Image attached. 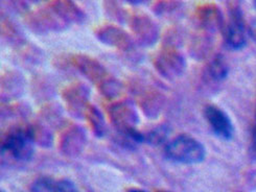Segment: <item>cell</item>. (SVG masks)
<instances>
[{
    "label": "cell",
    "mask_w": 256,
    "mask_h": 192,
    "mask_svg": "<svg viewBox=\"0 0 256 192\" xmlns=\"http://www.w3.org/2000/svg\"><path fill=\"white\" fill-rule=\"evenodd\" d=\"M254 6H255V8H256V1H254Z\"/></svg>",
    "instance_id": "f546056e"
},
{
    "label": "cell",
    "mask_w": 256,
    "mask_h": 192,
    "mask_svg": "<svg viewBox=\"0 0 256 192\" xmlns=\"http://www.w3.org/2000/svg\"><path fill=\"white\" fill-rule=\"evenodd\" d=\"M228 65L226 61L220 55H216L207 65V75L212 81H223L228 75Z\"/></svg>",
    "instance_id": "603a6c76"
},
{
    "label": "cell",
    "mask_w": 256,
    "mask_h": 192,
    "mask_svg": "<svg viewBox=\"0 0 256 192\" xmlns=\"http://www.w3.org/2000/svg\"><path fill=\"white\" fill-rule=\"evenodd\" d=\"M86 143V132L78 123L67 122L63 124L58 134V149L66 157L74 158L82 154Z\"/></svg>",
    "instance_id": "30bf717a"
},
{
    "label": "cell",
    "mask_w": 256,
    "mask_h": 192,
    "mask_svg": "<svg viewBox=\"0 0 256 192\" xmlns=\"http://www.w3.org/2000/svg\"><path fill=\"white\" fill-rule=\"evenodd\" d=\"M194 17L200 25L205 29H212L214 27L223 28L225 23L220 10L218 6L212 3L198 6L194 12Z\"/></svg>",
    "instance_id": "e0dca14e"
},
{
    "label": "cell",
    "mask_w": 256,
    "mask_h": 192,
    "mask_svg": "<svg viewBox=\"0 0 256 192\" xmlns=\"http://www.w3.org/2000/svg\"><path fill=\"white\" fill-rule=\"evenodd\" d=\"M26 25L37 33H48L66 29L69 24L44 4L36 9H28L23 14Z\"/></svg>",
    "instance_id": "9c48e42d"
},
{
    "label": "cell",
    "mask_w": 256,
    "mask_h": 192,
    "mask_svg": "<svg viewBox=\"0 0 256 192\" xmlns=\"http://www.w3.org/2000/svg\"><path fill=\"white\" fill-rule=\"evenodd\" d=\"M156 192H168V191H164V190H158V191H156Z\"/></svg>",
    "instance_id": "f1b7e54d"
},
{
    "label": "cell",
    "mask_w": 256,
    "mask_h": 192,
    "mask_svg": "<svg viewBox=\"0 0 256 192\" xmlns=\"http://www.w3.org/2000/svg\"><path fill=\"white\" fill-rule=\"evenodd\" d=\"M32 192H80L72 181L64 178L41 177L34 181Z\"/></svg>",
    "instance_id": "2e32d148"
},
{
    "label": "cell",
    "mask_w": 256,
    "mask_h": 192,
    "mask_svg": "<svg viewBox=\"0 0 256 192\" xmlns=\"http://www.w3.org/2000/svg\"><path fill=\"white\" fill-rule=\"evenodd\" d=\"M26 131L32 141L41 148L50 149L54 143V137L52 132L46 128L43 123L39 121L26 122Z\"/></svg>",
    "instance_id": "d6986e66"
},
{
    "label": "cell",
    "mask_w": 256,
    "mask_h": 192,
    "mask_svg": "<svg viewBox=\"0 0 256 192\" xmlns=\"http://www.w3.org/2000/svg\"><path fill=\"white\" fill-rule=\"evenodd\" d=\"M26 77L18 70H4L2 73V103H12L26 91Z\"/></svg>",
    "instance_id": "5bb4252c"
},
{
    "label": "cell",
    "mask_w": 256,
    "mask_h": 192,
    "mask_svg": "<svg viewBox=\"0 0 256 192\" xmlns=\"http://www.w3.org/2000/svg\"><path fill=\"white\" fill-rule=\"evenodd\" d=\"M72 66L89 82L96 86L98 91L107 99H113L122 92V84L98 60L86 53H70L59 56L58 63Z\"/></svg>",
    "instance_id": "6da1fadb"
},
{
    "label": "cell",
    "mask_w": 256,
    "mask_h": 192,
    "mask_svg": "<svg viewBox=\"0 0 256 192\" xmlns=\"http://www.w3.org/2000/svg\"><path fill=\"white\" fill-rule=\"evenodd\" d=\"M131 92L136 105L148 118L155 119L161 114L166 105V95L157 87L135 80L131 84Z\"/></svg>",
    "instance_id": "8992f818"
},
{
    "label": "cell",
    "mask_w": 256,
    "mask_h": 192,
    "mask_svg": "<svg viewBox=\"0 0 256 192\" xmlns=\"http://www.w3.org/2000/svg\"><path fill=\"white\" fill-rule=\"evenodd\" d=\"M34 143L30 138L26 122L8 127L2 133V154L19 162H28L34 156Z\"/></svg>",
    "instance_id": "277c9868"
},
{
    "label": "cell",
    "mask_w": 256,
    "mask_h": 192,
    "mask_svg": "<svg viewBox=\"0 0 256 192\" xmlns=\"http://www.w3.org/2000/svg\"><path fill=\"white\" fill-rule=\"evenodd\" d=\"M204 117L212 132L223 140H231L234 134V127L227 113L216 105H207L204 108Z\"/></svg>",
    "instance_id": "4fadbf2b"
},
{
    "label": "cell",
    "mask_w": 256,
    "mask_h": 192,
    "mask_svg": "<svg viewBox=\"0 0 256 192\" xmlns=\"http://www.w3.org/2000/svg\"><path fill=\"white\" fill-rule=\"evenodd\" d=\"M84 118L86 119L88 127L94 136H96L98 138H102L106 135V121H104L102 112L94 105L89 104L85 111Z\"/></svg>",
    "instance_id": "ffe728a7"
},
{
    "label": "cell",
    "mask_w": 256,
    "mask_h": 192,
    "mask_svg": "<svg viewBox=\"0 0 256 192\" xmlns=\"http://www.w3.org/2000/svg\"><path fill=\"white\" fill-rule=\"evenodd\" d=\"M104 8L110 18L118 22H124L126 20L128 9L124 8L118 1H104Z\"/></svg>",
    "instance_id": "d4e9b609"
},
{
    "label": "cell",
    "mask_w": 256,
    "mask_h": 192,
    "mask_svg": "<svg viewBox=\"0 0 256 192\" xmlns=\"http://www.w3.org/2000/svg\"><path fill=\"white\" fill-rule=\"evenodd\" d=\"M107 116L118 132V139L124 145L135 146L144 142V133L138 131L139 115L131 100L120 99L112 101L106 106Z\"/></svg>",
    "instance_id": "7a4b0ae2"
},
{
    "label": "cell",
    "mask_w": 256,
    "mask_h": 192,
    "mask_svg": "<svg viewBox=\"0 0 256 192\" xmlns=\"http://www.w3.org/2000/svg\"><path fill=\"white\" fill-rule=\"evenodd\" d=\"M2 37L8 44L16 47L19 52H22L28 46V42H26L15 22L4 13H2Z\"/></svg>",
    "instance_id": "ac0fdd59"
},
{
    "label": "cell",
    "mask_w": 256,
    "mask_h": 192,
    "mask_svg": "<svg viewBox=\"0 0 256 192\" xmlns=\"http://www.w3.org/2000/svg\"><path fill=\"white\" fill-rule=\"evenodd\" d=\"M168 159L182 164H198L205 159L204 145L188 134H181L166 146Z\"/></svg>",
    "instance_id": "5b68a950"
},
{
    "label": "cell",
    "mask_w": 256,
    "mask_h": 192,
    "mask_svg": "<svg viewBox=\"0 0 256 192\" xmlns=\"http://www.w3.org/2000/svg\"><path fill=\"white\" fill-rule=\"evenodd\" d=\"M50 9L63 19L66 23H83L86 19V14L76 2L69 0H52L45 2Z\"/></svg>",
    "instance_id": "9a60e30c"
},
{
    "label": "cell",
    "mask_w": 256,
    "mask_h": 192,
    "mask_svg": "<svg viewBox=\"0 0 256 192\" xmlns=\"http://www.w3.org/2000/svg\"><path fill=\"white\" fill-rule=\"evenodd\" d=\"M32 109L26 103H2V117L4 118H26Z\"/></svg>",
    "instance_id": "44dd1931"
},
{
    "label": "cell",
    "mask_w": 256,
    "mask_h": 192,
    "mask_svg": "<svg viewBox=\"0 0 256 192\" xmlns=\"http://www.w3.org/2000/svg\"><path fill=\"white\" fill-rule=\"evenodd\" d=\"M128 192H146V191H144V190H142V189H140V188H130L129 190H128Z\"/></svg>",
    "instance_id": "83f0119b"
},
{
    "label": "cell",
    "mask_w": 256,
    "mask_h": 192,
    "mask_svg": "<svg viewBox=\"0 0 256 192\" xmlns=\"http://www.w3.org/2000/svg\"><path fill=\"white\" fill-rule=\"evenodd\" d=\"M90 88L83 82H72L63 87L61 97L64 104L74 118H84L85 111L89 106Z\"/></svg>",
    "instance_id": "8fae6325"
},
{
    "label": "cell",
    "mask_w": 256,
    "mask_h": 192,
    "mask_svg": "<svg viewBox=\"0 0 256 192\" xmlns=\"http://www.w3.org/2000/svg\"><path fill=\"white\" fill-rule=\"evenodd\" d=\"M183 3L181 1H166V0H162V1H155L152 3V10L155 15L164 17V18H170L178 16L181 13Z\"/></svg>",
    "instance_id": "7402d4cb"
},
{
    "label": "cell",
    "mask_w": 256,
    "mask_h": 192,
    "mask_svg": "<svg viewBox=\"0 0 256 192\" xmlns=\"http://www.w3.org/2000/svg\"><path fill=\"white\" fill-rule=\"evenodd\" d=\"M182 43V30L178 27L168 28L164 36V45H172L179 47Z\"/></svg>",
    "instance_id": "484cf974"
},
{
    "label": "cell",
    "mask_w": 256,
    "mask_h": 192,
    "mask_svg": "<svg viewBox=\"0 0 256 192\" xmlns=\"http://www.w3.org/2000/svg\"><path fill=\"white\" fill-rule=\"evenodd\" d=\"M126 21L138 44L150 47L159 40L160 29L157 22L142 10L128 9Z\"/></svg>",
    "instance_id": "ba28073f"
},
{
    "label": "cell",
    "mask_w": 256,
    "mask_h": 192,
    "mask_svg": "<svg viewBox=\"0 0 256 192\" xmlns=\"http://www.w3.org/2000/svg\"><path fill=\"white\" fill-rule=\"evenodd\" d=\"M223 35L226 44L231 49H240L246 44V32L244 20L236 6H230L229 18L223 26Z\"/></svg>",
    "instance_id": "7c38bea8"
},
{
    "label": "cell",
    "mask_w": 256,
    "mask_h": 192,
    "mask_svg": "<svg viewBox=\"0 0 256 192\" xmlns=\"http://www.w3.org/2000/svg\"><path fill=\"white\" fill-rule=\"evenodd\" d=\"M94 35L102 44L115 48L128 61L138 63L142 60V52L137 42L124 29L116 24H100L94 29Z\"/></svg>",
    "instance_id": "3957f363"
},
{
    "label": "cell",
    "mask_w": 256,
    "mask_h": 192,
    "mask_svg": "<svg viewBox=\"0 0 256 192\" xmlns=\"http://www.w3.org/2000/svg\"></svg>",
    "instance_id": "1f68e13d"
},
{
    "label": "cell",
    "mask_w": 256,
    "mask_h": 192,
    "mask_svg": "<svg viewBox=\"0 0 256 192\" xmlns=\"http://www.w3.org/2000/svg\"><path fill=\"white\" fill-rule=\"evenodd\" d=\"M252 148L256 151V112H255L254 126H253V131H252Z\"/></svg>",
    "instance_id": "4316f807"
},
{
    "label": "cell",
    "mask_w": 256,
    "mask_h": 192,
    "mask_svg": "<svg viewBox=\"0 0 256 192\" xmlns=\"http://www.w3.org/2000/svg\"><path fill=\"white\" fill-rule=\"evenodd\" d=\"M168 128L164 124H159L144 133V142L150 145H160L164 143L168 137Z\"/></svg>",
    "instance_id": "cb8c5ba5"
},
{
    "label": "cell",
    "mask_w": 256,
    "mask_h": 192,
    "mask_svg": "<svg viewBox=\"0 0 256 192\" xmlns=\"http://www.w3.org/2000/svg\"><path fill=\"white\" fill-rule=\"evenodd\" d=\"M254 31H255V32H256V26H255V28H254Z\"/></svg>",
    "instance_id": "4dcf8cb0"
},
{
    "label": "cell",
    "mask_w": 256,
    "mask_h": 192,
    "mask_svg": "<svg viewBox=\"0 0 256 192\" xmlns=\"http://www.w3.org/2000/svg\"><path fill=\"white\" fill-rule=\"evenodd\" d=\"M152 63L156 71L168 81L181 76L186 68V61L179 47L164 45L153 54Z\"/></svg>",
    "instance_id": "52a82bcc"
}]
</instances>
